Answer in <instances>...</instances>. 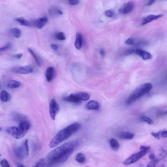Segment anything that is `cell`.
Listing matches in <instances>:
<instances>
[{"mask_svg": "<svg viewBox=\"0 0 167 167\" xmlns=\"http://www.w3.org/2000/svg\"><path fill=\"white\" fill-rule=\"evenodd\" d=\"M125 43L128 45L134 46H139L146 43L144 41L133 38H130L128 39L125 41Z\"/></svg>", "mask_w": 167, "mask_h": 167, "instance_id": "7c38bea8", "label": "cell"}, {"mask_svg": "<svg viewBox=\"0 0 167 167\" xmlns=\"http://www.w3.org/2000/svg\"><path fill=\"white\" fill-rule=\"evenodd\" d=\"M79 145L77 140L67 142L51 152L46 158L49 166L64 163Z\"/></svg>", "mask_w": 167, "mask_h": 167, "instance_id": "6da1fadb", "label": "cell"}, {"mask_svg": "<svg viewBox=\"0 0 167 167\" xmlns=\"http://www.w3.org/2000/svg\"><path fill=\"white\" fill-rule=\"evenodd\" d=\"M160 136L161 137L163 138H166L167 136V132L166 130H162L159 132Z\"/></svg>", "mask_w": 167, "mask_h": 167, "instance_id": "e575fe53", "label": "cell"}, {"mask_svg": "<svg viewBox=\"0 0 167 167\" xmlns=\"http://www.w3.org/2000/svg\"><path fill=\"white\" fill-rule=\"evenodd\" d=\"M1 156V155H0V156Z\"/></svg>", "mask_w": 167, "mask_h": 167, "instance_id": "bcb514c9", "label": "cell"}, {"mask_svg": "<svg viewBox=\"0 0 167 167\" xmlns=\"http://www.w3.org/2000/svg\"><path fill=\"white\" fill-rule=\"evenodd\" d=\"M149 158L151 160H153L156 158V156L154 154H151L149 156Z\"/></svg>", "mask_w": 167, "mask_h": 167, "instance_id": "b9f144b4", "label": "cell"}, {"mask_svg": "<svg viewBox=\"0 0 167 167\" xmlns=\"http://www.w3.org/2000/svg\"><path fill=\"white\" fill-rule=\"evenodd\" d=\"M104 54H105V52H104V50L103 49H101L100 51V54L102 56H104Z\"/></svg>", "mask_w": 167, "mask_h": 167, "instance_id": "7bdbcfd3", "label": "cell"}, {"mask_svg": "<svg viewBox=\"0 0 167 167\" xmlns=\"http://www.w3.org/2000/svg\"><path fill=\"white\" fill-rule=\"evenodd\" d=\"M134 134L129 132H122L119 134L118 137L123 139L130 140L134 138Z\"/></svg>", "mask_w": 167, "mask_h": 167, "instance_id": "ac0fdd59", "label": "cell"}, {"mask_svg": "<svg viewBox=\"0 0 167 167\" xmlns=\"http://www.w3.org/2000/svg\"><path fill=\"white\" fill-rule=\"evenodd\" d=\"M7 132L14 138H16L18 133L17 127L13 126L8 128L7 129Z\"/></svg>", "mask_w": 167, "mask_h": 167, "instance_id": "44dd1931", "label": "cell"}, {"mask_svg": "<svg viewBox=\"0 0 167 167\" xmlns=\"http://www.w3.org/2000/svg\"><path fill=\"white\" fill-rule=\"evenodd\" d=\"M147 152L146 150H141L139 152L134 154L127 159L123 162V163L125 165H129L136 163L145 156Z\"/></svg>", "mask_w": 167, "mask_h": 167, "instance_id": "52a82bcc", "label": "cell"}, {"mask_svg": "<svg viewBox=\"0 0 167 167\" xmlns=\"http://www.w3.org/2000/svg\"><path fill=\"white\" fill-rule=\"evenodd\" d=\"M2 130V128L0 127V132L1 131V130Z\"/></svg>", "mask_w": 167, "mask_h": 167, "instance_id": "f6af8a7d", "label": "cell"}, {"mask_svg": "<svg viewBox=\"0 0 167 167\" xmlns=\"http://www.w3.org/2000/svg\"><path fill=\"white\" fill-rule=\"evenodd\" d=\"M156 1V0H150V1L148 2L147 5L149 6L152 5Z\"/></svg>", "mask_w": 167, "mask_h": 167, "instance_id": "60d3db41", "label": "cell"}, {"mask_svg": "<svg viewBox=\"0 0 167 167\" xmlns=\"http://www.w3.org/2000/svg\"><path fill=\"white\" fill-rule=\"evenodd\" d=\"M152 88V85L149 83H145L140 86L128 97L126 104L127 105L132 104L139 99L148 93Z\"/></svg>", "mask_w": 167, "mask_h": 167, "instance_id": "3957f363", "label": "cell"}, {"mask_svg": "<svg viewBox=\"0 0 167 167\" xmlns=\"http://www.w3.org/2000/svg\"><path fill=\"white\" fill-rule=\"evenodd\" d=\"M12 71L15 73L28 74L32 73L33 71V69L31 67L29 66H26L15 67L12 69Z\"/></svg>", "mask_w": 167, "mask_h": 167, "instance_id": "9c48e42d", "label": "cell"}, {"mask_svg": "<svg viewBox=\"0 0 167 167\" xmlns=\"http://www.w3.org/2000/svg\"><path fill=\"white\" fill-rule=\"evenodd\" d=\"M76 160L77 162L81 164L85 163L86 161V157L85 155L82 153H79L77 154L76 156Z\"/></svg>", "mask_w": 167, "mask_h": 167, "instance_id": "7402d4cb", "label": "cell"}, {"mask_svg": "<svg viewBox=\"0 0 167 167\" xmlns=\"http://www.w3.org/2000/svg\"><path fill=\"white\" fill-rule=\"evenodd\" d=\"M69 3L71 5H76L79 3V0H69Z\"/></svg>", "mask_w": 167, "mask_h": 167, "instance_id": "74e56055", "label": "cell"}, {"mask_svg": "<svg viewBox=\"0 0 167 167\" xmlns=\"http://www.w3.org/2000/svg\"><path fill=\"white\" fill-rule=\"evenodd\" d=\"M106 15L108 17H112L114 15V12L111 10H107L105 12Z\"/></svg>", "mask_w": 167, "mask_h": 167, "instance_id": "836d02e7", "label": "cell"}, {"mask_svg": "<svg viewBox=\"0 0 167 167\" xmlns=\"http://www.w3.org/2000/svg\"><path fill=\"white\" fill-rule=\"evenodd\" d=\"M134 4L133 2H129L125 3L118 10L120 13L123 15H126L131 13L133 10Z\"/></svg>", "mask_w": 167, "mask_h": 167, "instance_id": "30bf717a", "label": "cell"}, {"mask_svg": "<svg viewBox=\"0 0 167 167\" xmlns=\"http://www.w3.org/2000/svg\"><path fill=\"white\" fill-rule=\"evenodd\" d=\"M63 100L65 102L75 104H79L82 102L76 93L71 94L67 97L64 98Z\"/></svg>", "mask_w": 167, "mask_h": 167, "instance_id": "8fae6325", "label": "cell"}, {"mask_svg": "<svg viewBox=\"0 0 167 167\" xmlns=\"http://www.w3.org/2000/svg\"><path fill=\"white\" fill-rule=\"evenodd\" d=\"M12 33L16 38H19L21 35V31L19 29L16 28H13L11 29Z\"/></svg>", "mask_w": 167, "mask_h": 167, "instance_id": "4316f807", "label": "cell"}, {"mask_svg": "<svg viewBox=\"0 0 167 167\" xmlns=\"http://www.w3.org/2000/svg\"><path fill=\"white\" fill-rule=\"evenodd\" d=\"M86 108L88 110H98L99 109V103L97 101L91 100L87 103Z\"/></svg>", "mask_w": 167, "mask_h": 167, "instance_id": "9a60e30c", "label": "cell"}, {"mask_svg": "<svg viewBox=\"0 0 167 167\" xmlns=\"http://www.w3.org/2000/svg\"><path fill=\"white\" fill-rule=\"evenodd\" d=\"M151 135L156 139H160L161 138L160 136L159 132L158 133H151Z\"/></svg>", "mask_w": 167, "mask_h": 167, "instance_id": "d590c367", "label": "cell"}, {"mask_svg": "<svg viewBox=\"0 0 167 167\" xmlns=\"http://www.w3.org/2000/svg\"><path fill=\"white\" fill-rule=\"evenodd\" d=\"M35 166H49L47 161L46 159L42 158L38 160L35 163Z\"/></svg>", "mask_w": 167, "mask_h": 167, "instance_id": "603a6c76", "label": "cell"}, {"mask_svg": "<svg viewBox=\"0 0 167 167\" xmlns=\"http://www.w3.org/2000/svg\"><path fill=\"white\" fill-rule=\"evenodd\" d=\"M15 152L16 157L20 159H23L29 156V150L28 140H26L22 145L16 148Z\"/></svg>", "mask_w": 167, "mask_h": 167, "instance_id": "277c9868", "label": "cell"}, {"mask_svg": "<svg viewBox=\"0 0 167 167\" xmlns=\"http://www.w3.org/2000/svg\"><path fill=\"white\" fill-rule=\"evenodd\" d=\"M0 98L2 101L6 102L10 100L11 99V96L7 92L3 90L1 92Z\"/></svg>", "mask_w": 167, "mask_h": 167, "instance_id": "d6986e66", "label": "cell"}, {"mask_svg": "<svg viewBox=\"0 0 167 167\" xmlns=\"http://www.w3.org/2000/svg\"><path fill=\"white\" fill-rule=\"evenodd\" d=\"M150 147L149 146H141L140 148L141 150H146L147 151L150 150Z\"/></svg>", "mask_w": 167, "mask_h": 167, "instance_id": "8d00e7d4", "label": "cell"}, {"mask_svg": "<svg viewBox=\"0 0 167 167\" xmlns=\"http://www.w3.org/2000/svg\"><path fill=\"white\" fill-rule=\"evenodd\" d=\"M82 44V37L81 34L79 32H77L76 34V41L75 42V46L76 49H80L81 48Z\"/></svg>", "mask_w": 167, "mask_h": 167, "instance_id": "2e32d148", "label": "cell"}, {"mask_svg": "<svg viewBox=\"0 0 167 167\" xmlns=\"http://www.w3.org/2000/svg\"><path fill=\"white\" fill-rule=\"evenodd\" d=\"M56 39L60 41L65 40L66 39V37L64 34L62 32L57 33L55 35Z\"/></svg>", "mask_w": 167, "mask_h": 167, "instance_id": "f546056e", "label": "cell"}, {"mask_svg": "<svg viewBox=\"0 0 167 167\" xmlns=\"http://www.w3.org/2000/svg\"><path fill=\"white\" fill-rule=\"evenodd\" d=\"M140 120L141 121H143L147 123L148 124L150 125H151L153 123V121L150 119V117L146 116H142L140 117Z\"/></svg>", "mask_w": 167, "mask_h": 167, "instance_id": "4dcf8cb0", "label": "cell"}, {"mask_svg": "<svg viewBox=\"0 0 167 167\" xmlns=\"http://www.w3.org/2000/svg\"><path fill=\"white\" fill-rule=\"evenodd\" d=\"M8 87L10 89H16L20 86V83L18 81L15 80H10L8 82Z\"/></svg>", "mask_w": 167, "mask_h": 167, "instance_id": "ffe728a7", "label": "cell"}, {"mask_svg": "<svg viewBox=\"0 0 167 167\" xmlns=\"http://www.w3.org/2000/svg\"><path fill=\"white\" fill-rule=\"evenodd\" d=\"M16 20L22 26L27 27L31 26V23H30V22L23 17L17 18L16 19Z\"/></svg>", "mask_w": 167, "mask_h": 167, "instance_id": "484cf974", "label": "cell"}, {"mask_svg": "<svg viewBox=\"0 0 167 167\" xmlns=\"http://www.w3.org/2000/svg\"><path fill=\"white\" fill-rule=\"evenodd\" d=\"M11 45L10 43H8L4 47H2L0 48V54L2 52L8 50L11 47Z\"/></svg>", "mask_w": 167, "mask_h": 167, "instance_id": "1f68e13d", "label": "cell"}, {"mask_svg": "<svg viewBox=\"0 0 167 167\" xmlns=\"http://www.w3.org/2000/svg\"><path fill=\"white\" fill-rule=\"evenodd\" d=\"M55 71V69L53 67H49L47 68L45 73V77L47 81H51L54 76Z\"/></svg>", "mask_w": 167, "mask_h": 167, "instance_id": "5bb4252c", "label": "cell"}, {"mask_svg": "<svg viewBox=\"0 0 167 167\" xmlns=\"http://www.w3.org/2000/svg\"><path fill=\"white\" fill-rule=\"evenodd\" d=\"M17 167H25L23 165V164H21V163H18L17 164Z\"/></svg>", "mask_w": 167, "mask_h": 167, "instance_id": "ee69618b", "label": "cell"}, {"mask_svg": "<svg viewBox=\"0 0 167 167\" xmlns=\"http://www.w3.org/2000/svg\"><path fill=\"white\" fill-rule=\"evenodd\" d=\"M81 127V125L78 123H72L66 127L62 129L56 134L49 144L51 148L56 147L59 144L79 130Z\"/></svg>", "mask_w": 167, "mask_h": 167, "instance_id": "7a4b0ae2", "label": "cell"}, {"mask_svg": "<svg viewBox=\"0 0 167 167\" xmlns=\"http://www.w3.org/2000/svg\"><path fill=\"white\" fill-rule=\"evenodd\" d=\"M125 55H129L132 54L138 55L144 60L151 59L152 58L151 54L145 50L141 49H130L126 51Z\"/></svg>", "mask_w": 167, "mask_h": 167, "instance_id": "5b68a950", "label": "cell"}, {"mask_svg": "<svg viewBox=\"0 0 167 167\" xmlns=\"http://www.w3.org/2000/svg\"><path fill=\"white\" fill-rule=\"evenodd\" d=\"M30 126V123L28 121L25 120L20 122L17 127L18 133L16 138L19 139L24 137Z\"/></svg>", "mask_w": 167, "mask_h": 167, "instance_id": "8992f818", "label": "cell"}, {"mask_svg": "<svg viewBox=\"0 0 167 167\" xmlns=\"http://www.w3.org/2000/svg\"><path fill=\"white\" fill-rule=\"evenodd\" d=\"M80 100L82 101H87L90 98V95L86 92H81L76 93Z\"/></svg>", "mask_w": 167, "mask_h": 167, "instance_id": "cb8c5ba5", "label": "cell"}, {"mask_svg": "<svg viewBox=\"0 0 167 167\" xmlns=\"http://www.w3.org/2000/svg\"><path fill=\"white\" fill-rule=\"evenodd\" d=\"M1 165L3 167H9V163H8V161L6 159H3L1 161Z\"/></svg>", "mask_w": 167, "mask_h": 167, "instance_id": "d6a6232c", "label": "cell"}, {"mask_svg": "<svg viewBox=\"0 0 167 167\" xmlns=\"http://www.w3.org/2000/svg\"><path fill=\"white\" fill-rule=\"evenodd\" d=\"M51 48H52L53 50H57L58 49V46L56 44H52L51 45Z\"/></svg>", "mask_w": 167, "mask_h": 167, "instance_id": "f35d334b", "label": "cell"}, {"mask_svg": "<svg viewBox=\"0 0 167 167\" xmlns=\"http://www.w3.org/2000/svg\"><path fill=\"white\" fill-rule=\"evenodd\" d=\"M161 151L160 153L159 154L158 157L157 158V159L159 161L164 158L166 156L167 154L166 151H165V150L163 149L162 148L161 149Z\"/></svg>", "mask_w": 167, "mask_h": 167, "instance_id": "f1b7e54d", "label": "cell"}, {"mask_svg": "<svg viewBox=\"0 0 167 167\" xmlns=\"http://www.w3.org/2000/svg\"><path fill=\"white\" fill-rule=\"evenodd\" d=\"M48 21V18L44 17L37 20L36 22V25L38 29H41L43 28Z\"/></svg>", "mask_w": 167, "mask_h": 167, "instance_id": "e0dca14e", "label": "cell"}, {"mask_svg": "<svg viewBox=\"0 0 167 167\" xmlns=\"http://www.w3.org/2000/svg\"><path fill=\"white\" fill-rule=\"evenodd\" d=\"M49 109L50 117L53 120H54L56 115L59 111L60 107L56 100L54 99L50 101Z\"/></svg>", "mask_w": 167, "mask_h": 167, "instance_id": "ba28073f", "label": "cell"}, {"mask_svg": "<svg viewBox=\"0 0 167 167\" xmlns=\"http://www.w3.org/2000/svg\"><path fill=\"white\" fill-rule=\"evenodd\" d=\"M163 16V15H150L145 17L142 21V25L144 26L150 22L156 19L161 17Z\"/></svg>", "mask_w": 167, "mask_h": 167, "instance_id": "4fadbf2b", "label": "cell"}, {"mask_svg": "<svg viewBox=\"0 0 167 167\" xmlns=\"http://www.w3.org/2000/svg\"><path fill=\"white\" fill-rule=\"evenodd\" d=\"M22 56H23V54L21 53H20L15 55L14 56V57L16 58L20 59L21 58Z\"/></svg>", "mask_w": 167, "mask_h": 167, "instance_id": "ab89813d", "label": "cell"}, {"mask_svg": "<svg viewBox=\"0 0 167 167\" xmlns=\"http://www.w3.org/2000/svg\"><path fill=\"white\" fill-rule=\"evenodd\" d=\"M110 144L112 149L115 151L117 150L119 148V143L117 140L114 139H112L110 140Z\"/></svg>", "mask_w": 167, "mask_h": 167, "instance_id": "d4e9b609", "label": "cell"}, {"mask_svg": "<svg viewBox=\"0 0 167 167\" xmlns=\"http://www.w3.org/2000/svg\"><path fill=\"white\" fill-rule=\"evenodd\" d=\"M28 51L29 52L32 56L34 58V59L36 61L38 65L39 66H40L41 65L39 59L36 54L31 49L28 48Z\"/></svg>", "mask_w": 167, "mask_h": 167, "instance_id": "83f0119b", "label": "cell"}]
</instances>
